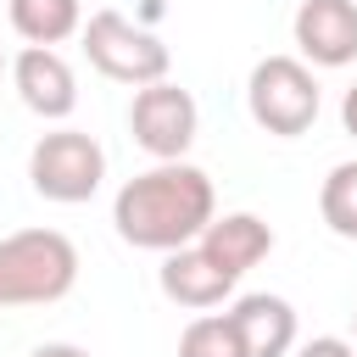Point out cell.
<instances>
[{"label":"cell","instance_id":"e0dca14e","mask_svg":"<svg viewBox=\"0 0 357 357\" xmlns=\"http://www.w3.org/2000/svg\"><path fill=\"white\" fill-rule=\"evenodd\" d=\"M340 123H346V134L357 139V84L346 89V100H340Z\"/></svg>","mask_w":357,"mask_h":357},{"label":"cell","instance_id":"6da1fadb","mask_svg":"<svg viewBox=\"0 0 357 357\" xmlns=\"http://www.w3.org/2000/svg\"><path fill=\"white\" fill-rule=\"evenodd\" d=\"M212 218H218L212 178L184 156L134 173L112 201V223H117L123 245H134V251H178Z\"/></svg>","mask_w":357,"mask_h":357},{"label":"cell","instance_id":"277c9868","mask_svg":"<svg viewBox=\"0 0 357 357\" xmlns=\"http://www.w3.org/2000/svg\"><path fill=\"white\" fill-rule=\"evenodd\" d=\"M100 178H106V151L84 128H50L28 151V184H33V195H45L56 206L89 201L100 190Z\"/></svg>","mask_w":357,"mask_h":357},{"label":"cell","instance_id":"9c48e42d","mask_svg":"<svg viewBox=\"0 0 357 357\" xmlns=\"http://www.w3.org/2000/svg\"><path fill=\"white\" fill-rule=\"evenodd\" d=\"M156 284H162L167 301H178V307H190V312H212V307H223V296H229L240 279H229V273L190 240V245H178V251H162Z\"/></svg>","mask_w":357,"mask_h":357},{"label":"cell","instance_id":"5bb4252c","mask_svg":"<svg viewBox=\"0 0 357 357\" xmlns=\"http://www.w3.org/2000/svg\"><path fill=\"white\" fill-rule=\"evenodd\" d=\"M178 357H245V346H240L229 312H201V318L184 324V335H178Z\"/></svg>","mask_w":357,"mask_h":357},{"label":"cell","instance_id":"ac0fdd59","mask_svg":"<svg viewBox=\"0 0 357 357\" xmlns=\"http://www.w3.org/2000/svg\"><path fill=\"white\" fill-rule=\"evenodd\" d=\"M0 73H6V50H0Z\"/></svg>","mask_w":357,"mask_h":357},{"label":"cell","instance_id":"52a82bcc","mask_svg":"<svg viewBox=\"0 0 357 357\" xmlns=\"http://www.w3.org/2000/svg\"><path fill=\"white\" fill-rule=\"evenodd\" d=\"M11 89L45 123L73 117V106H78V78H73V67L56 45H22L17 61H11Z\"/></svg>","mask_w":357,"mask_h":357},{"label":"cell","instance_id":"3957f363","mask_svg":"<svg viewBox=\"0 0 357 357\" xmlns=\"http://www.w3.org/2000/svg\"><path fill=\"white\" fill-rule=\"evenodd\" d=\"M245 106H251V123L262 134H279V139H296L318 123V78L301 56H262L245 78Z\"/></svg>","mask_w":357,"mask_h":357},{"label":"cell","instance_id":"8992f818","mask_svg":"<svg viewBox=\"0 0 357 357\" xmlns=\"http://www.w3.org/2000/svg\"><path fill=\"white\" fill-rule=\"evenodd\" d=\"M195 123H201V112H195V95H190V89H178V84H167V78L134 89L128 134H134V145H139L145 156L178 162V156L195 145Z\"/></svg>","mask_w":357,"mask_h":357},{"label":"cell","instance_id":"8fae6325","mask_svg":"<svg viewBox=\"0 0 357 357\" xmlns=\"http://www.w3.org/2000/svg\"><path fill=\"white\" fill-rule=\"evenodd\" d=\"M195 245H201L229 279H245V273L273 251V229H268L257 212H223V218H212V223L195 234Z\"/></svg>","mask_w":357,"mask_h":357},{"label":"cell","instance_id":"7a4b0ae2","mask_svg":"<svg viewBox=\"0 0 357 357\" xmlns=\"http://www.w3.org/2000/svg\"><path fill=\"white\" fill-rule=\"evenodd\" d=\"M78 284V245L61 229H17L0 240V312L50 307Z\"/></svg>","mask_w":357,"mask_h":357},{"label":"cell","instance_id":"5b68a950","mask_svg":"<svg viewBox=\"0 0 357 357\" xmlns=\"http://www.w3.org/2000/svg\"><path fill=\"white\" fill-rule=\"evenodd\" d=\"M78 33H84V56H89V67H95L100 78L134 84V89L167 78V45H162L151 28L128 22L123 11H95Z\"/></svg>","mask_w":357,"mask_h":357},{"label":"cell","instance_id":"4fadbf2b","mask_svg":"<svg viewBox=\"0 0 357 357\" xmlns=\"http://www.w3.org/2000/svg\"><path fill=\"white\" fill-rule=\"evenodd\" d=\"M318 212H324L329 234L357 240V162L329 167V178H324V190H318Z\"/></svg>","mask_w":357,"mask_h":357},{"label":"cell","instance_id":"7c38bea8","mask_svg":"<svg viewBox=\"0 0 357 357\" xmlns=\"http://www.w3.org/2000/svg\"><path fill=\"white\" fill-rule=\"evenodd\" d=\"M6 17L28 45H61V39H73L84 28L78 0H6Z\"/></svg>","mask_w":357,"mask_h":357},{"label":"cell","instance_id":"d6986e66","mask_svg":"<svg viewBox=\"0 0 357 357\" xmlns=\"http://www.w3.org/2000/svg\"><path fill=\"white\" fill-rule=\"evenodd\" d=\"M351 329H357V312H351Z\"/></svg>","mask_w":357,"mask_h":357},{"label":"cell","instance_id":"2e32d148","mask_svg":"<svg viewBox=\"0 0 357 357\" xmlns=\"http://www.w3.org/2000/svg\"><path fill=\"white\" fill-rule=\"evenodd\" d=\"M28 357H89L84 346H73V340H45V346H33Z\"/></svg>","mask_w":357,"mask_h":357},{"label":"cell","instance_id":"ba28073f","mask_svg":"<svg viewBox=\"0 0 357 357\" xmlns=\"http://www.w3.org/2000/svg\"><path fill=\"white\" fill-rule=\"evenodd\" d=\"M290 28H296V50L307 67L357 61V0H301Z\"/></svg>","mask_w":357,"mask_h":357},{"label":"cell","instance_id":"30bf717a","mask_svg":"<svg viewBox=\"0 0 357 357\" xmlns=\"http://www.w3.org/2000/svg\"><path fill=\"white\" fill-rule=\"evenodd\" d=\"M229 324H234L245 357H290L296 351V307L284 296L251 290L229 307Z\"/></svg>","mask_w":357,"mask_h":357},{"label":"cell","instance_id":"9a60e30c","mask_svg":"<svg viewBox=\"0 0 357 357\" xmlns=\"http://www.w3.org/2000/svg\"><path fill=\"white\" fill-rule=\"evenodd\" d=\"M296 357H357V346L340 340V335H318V340H307Z\"/></svg>","mask_w":357,"mask_h":357}]
</instances>
